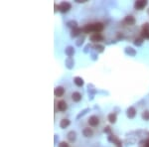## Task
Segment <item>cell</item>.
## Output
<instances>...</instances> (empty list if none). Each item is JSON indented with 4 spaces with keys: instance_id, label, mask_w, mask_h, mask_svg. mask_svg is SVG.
<instances>
[{
    "instance_id": "obj_1",
    "label": "cell",
    "mask_w": 149,
    "mask_h": 147,
    "mask_svg": "<svg viewBox=\"0 0 149 147\" xmlns=\"http://www.w3.org/2000/svg\"><path fill=\"white\" fill-rule=\"evenodd\" d=\"M104 30V24L102 23H94V24H88L84 28V31L85 33H91V32H96L99 33L100 31Z\"/></svg>"
},
{
    "instance_id": "obj_2",
    "label": "cell",
    "mask_w": 149,
    "mask_h": 147,
    "mask_svg": "<svg viewBox=\"0 0 149 147\" xmlns=\"http://www.w3.org/2000/svg\"><path fill=\"white\" fill-rule=\"evenodd\" d=\"M146 5H147V1H146V0H137V1H135L134 7H135L136 9L141 10V9H143Z\"/></svg>"
},
{
    "instance_id": "obj_3",
    "label": "cell",
    "mask_w": 149,
    "mask_h": 147,
    "mask_svg": "<svg viewBox=\"0 0 149 147\" xmlns=\"http://www.w3.org/2000/svg\"><path fill=\"white\" fill-rule=\"evenodd\" d=\"M69 9H71V4L68 3V2H62V3L59 5V10L61 12H63V13L69 11Z\"/></svg>"
},
{
    "instance_id": "obj_4",
    "label": "cell",
    "mask_w": 149,
    "mask_h": 147,
    "mask_svg": "<svg viewBox=\"0 0 149 147\" xmlns=\"http://www.w3.org/2000/svg\"><path fill=\"white\" fill-rule=\"evenodd\" d=\"M99 123V118L95 115H93L89 118V124L90 126H96Z\"/></svg>"
},
{
    "instance_id": "obj_5",
    "label": "cell",
    "mask_w": 149,
    "mask_h": 147,
    "mask_svg": "<svg viewBox=\"0 0 149 147\" xmlns=\"http://www.w3.org/2000/svg\"><path fill=\"white\" fill-rule=\"evenodd\" d=\"M90 41H93V42H99V41H102L104 39V37H102V35H100L99 33H94V34L90 35Z\"/></svg>"
},
{
    "instance_id": "obj_6",
    "label": "cell",
    "mask_w": 149,
    "mask_h": 147,
    "mask_svg": "<svg viewBox=\"0 0 149 147\" xmlns=\"http://www.w3.org/2000/svg\"><path fill=\"white\" fill-rule=\"evenodd\" d=\"M54 93H55V95H56V97H58V98L62 97V95L65 93L64 88H63V87H57V88H55Z\"/></svg>"
},
{
    "instance_id": "obj_7",
    "label": "cell",
    "mask_w": 149,
    "mask_h": 147,
    "mask_svg": "<svg viewBox=\"0 0 149 147\" xmlns=\"http://www.w3.org/2000/svg\"><path fill=\"white\" fill-rule=\"evenodd\" d=\"M67 108H68V105H67V103L65 100H60L58 103V109L60 111H65Z\"/></svg>"
},
{
    "instance_id": "obj_8",
    "label": "cell",
    "mask_w": 149,
    "mask_h": 147,
    "mask_svg": "<svg viewBox=\"0 0 149 147\" xmlns=\"http://www.w3.org/2000/svg\"><path fill=\"white\" fill-rule=\"evenodd\" d=\"M72 99L74 100V101H76V103H79V100L82 99V94L79 93H72Z\"/></svg>"
},
{
    "instance_id": "obj_9",
    "label": "cell",
    "mask_w": 149,
    "mask_h": 147,
    "mask_svg": "<svg viewBox=\"0 0 149 147\" xmlns=\"http://www.w3.org/2000/svg\"><path fill=\"white\" fill-rule=\"evenodd\" d=\"M124 22L126 23L127 25H134L135 23V19H134L133 16H127V17H125V19H124Z\"/></svg>"
},
{
    "instance_id": "obj_10",
    "label": "cell",
    "mask_w": 149,
    "mask_h": 147,
    "mask_svg": "<svg viewBox=\"0 0 149 147\" xmlns=\"http://www.w3.org/2000/svg\"><path fill=\"white\" fill-rule=\"evenodd\" d=\"M83 134H84V136H85V137H91L94 132H93V130L90 128H84V131H83Z\"/></svg>"
},
{
    "instance_id": "obj_11",
    "label": "cell",
    "mask_w": 149,
    "mask_h": 147,
    "mask_svg": "<svg viewBox=\"0 0 149 147\" xmlns=\"http://www.w3.org/2000/svg\"><path fill=\"white\" fill-rule=\"evenodd\" d=\"M135 114H136V111H135V109L133 108H129L127 109V116L129 118H133L135 116Z\"/></svg>"
},
{
    "instance_id": "obj_12",
    "label": "cell",
    "mask_w": 149,
    "mask_h": 147,
    "mask_svg": "<svg viewBox=\"0 0 149 147\" xmlns=\"http://www.w3.org/2000/svg\"><path fill=\"white\" fill-rule=\"evenodd\" d=\"M77 138V134L74 131H71V132L68 133V139H69L71 142H74Z\"/></svg>"
},
{
    "instance_id": "obj_13",
    "label": "cell",
    "mask_w": 149,
    "mask_h": 147,
    "mask_svg": "<svg viewBox=\"0 0 149 147\" xmlns=\"http://www.w3.org/2000/svg\"><path fill=\"white\" fill-rule=\"evenodd\" d=\"M70 125V120L69 119H66V118H64V119H62L61 120V123H60V126H61V128H66L67 126H69Z\"/></svg>"
},
{
    "instance_id": "obj_14",
    "label": "cell",
    "mask_w": 149,
    "mask_h": 147,
    "mask_svg": "<svg viewBox=\"0 0 149 147\" xmlns=\"http://www.w3.org/2000/svg\"><path fill=\"white\" fill-rule=\"evenodd\" d=\"M74 83L78 86V87H82L83 84H84V80L82 78H79V77H77V78H74Z\"/></svg>"
},
{
    "instance_id": "obj_15",
    "label": "cell",
    "mask_w": 149,
    "mask_h": 147,
    "mask_svg": "<svg viewBox=\"0 0 149 147\" xmlns=\"http://www.w3.org/2000/svg\"><path fill=\"white\" fill-rule=\"evenodd\" d=\"M108 120H109V122L114 123L116 121V115H115L114 113H110L108 115Z\"/></svg>"
},
{
    "instance_id": "obj_16",
    "label": "cell",
    "mask_w": 149,
    "mask_h": 147,
    "mask_svg": "<svg viewBox=\"0 0 149 147\" xmlns=\"http://www.w3.org/2000/svg\"><path fill=\"white\" fill-rule=\"evenodd\" d=\"M82 31V29H79V28H74L73 30V32H72V36L73 37H76V36H78L79 34V32Z\"/></svg>"
},
{
    "instance_id": "obj_17",
    "label": "cell",
    "mask_w": 149,
    "mask_h": 147,
    "mask_svg": "<svg viewBox=\"0 0 149 147\" xmlns=\"http://www.w3.org/2000/svg\"><path fill=\"white\" fill-rule=\"evenodd\" d=\"M141 35H142V37L145 38V39H149V31L148 30H142Z\"/></svg>"
},
{
    "instance_id": "obj_18",
    "label": "cell",
    "mask_w": 149,
    "mask_h": 147,
    "mask_svg": "<svg viewBox=\"0 0 149 147\" xmlns=\"http://www.w3.org/2000/svg\"><path fill=\"white\" fill-rule=\"evenodd\" d=\"M142 118H143L144 120H149V111L148 110H146V111H144L142 113Z\"/></svg>"
},
{
    "instance_id": "obj_19",
    "label": "cell",
    "mask_w": 149,
    "mask_h": 147,
    "mask_svg": "<svg viewBox=\"0 0 149 147\" xmlns=\"http://www.w3.org/2000/svg\"><path fill=\"white\" fill-rule=\"evenodd\" d=\"M59 147H69V144L67 142H65V141H63V142H61L59 144Z\"/></svg>"
},
{
    "instance_id": "obj_20",
    "label": "cell",
    "mask_w": 149,
    "mask_h": 147,
    "mask_svg": "<svg viewBox=\"0 0 149 147\" xmlns=\"http://www.w3.org/2000/svg\"><path fill=\"white\" fill-rule=\"evenodd\" d=\"M68 25H69L70 27H74V28H77V23H76V22H73V21H72V22H69V23H68Z\"/></svg>"
},
{
    "instance_id": "obj_21",
    "label": "cell",
    "mask_w": 149,
    "mask_h": 147,
    "mask_svg": "<svg viewBox=\"0 0 149 147\" xmlns=\"http://www.w3.org/2000/svg\"><path fill=\"white\" fill-rule=\"evenodd\" d=\"M142 30H148V31H149V23H145V24L143 25V28H142Z\"/></svg>"
},
{
    "instance_id": "obj_22",
    "label": "cell",
    "mask_w": 149,
    "mask_h": 147,
    "mask_svg": "<svg viewBox=\"0 0 149 147\" xmlns=\"http://www.w3.org/2000/svg\"><path fill=\"white\" fill-rule=\"evenodd\" d=\"M134 43H135V45H140L141 43H142V40H141V39H136Z\"/></svg>"
},
{
    "instance_id": "obj_23",
    "label": "cell",
    "mask_w": 149,
    "mask_h": 147,
    "mask_svg": "<svg viewBox=\"0 0 149 147\" xmlns=\"http://www.w3.org/2000/svg\"><path fill=\"white\" fill-rule=\"evenodd\" d=\"M145 147H149V139L146 141V143H145Z\"/></svg>"
}]
</instances>
